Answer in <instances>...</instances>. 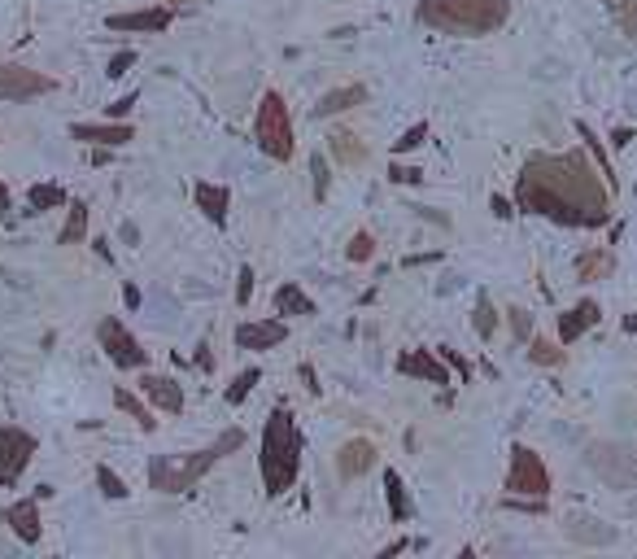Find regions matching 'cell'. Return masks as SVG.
Masks as SVG:
<instances>
[{
	"mask_svg": "<svg viewBox=\"0 0 637 559\" xmlns=\"http://www.w3.org/2000/svg\"><path fill=\"white\" fill-rule=\"evenodd\" d=\"M424 140H428V123H415L402 132V140H393V153H415Z\"/></svg>",
	"mask_w": 637,
	"mask_h": 559,
	"instance_id": "obj_37",
	"label": "cell"
},
{
	"mask_svg": "<svg viewBox=\"0 0 637 559\" xmlns=\"http://www.w3.org/2000/svg\"><path fill=\"white\" fill-rule=\"evenodd\" d=\"M585 468H590L607 490H637V455L624 442L585 446Z\"/></svg>",
	"mask_w": 637,
	"mask_h": 559,
	"instance_id": "obj_6",
	"label": "cell"
},
{
	"mask_svg": "<svg viewBox=\"0 0 637 559\" xmlns=\"http://www.w3.org/2000/svg\"><path fill=\"white\" fill-rule=\"evenodd\" d=\"M489 210H494V219H502V223H507V219H515V197H489Z\"/></svg>",
	"mask_w": 637,
	"mask_h": 559,
	"instance_id": "obj_44",
	"label": "cell"
},
{
	"mask_svg": "<svg viewBox=\"0 0 637 559\" xmlns=\"http://www.w3.org/2000/svg\"><path fill=\"white\" fill-rule=\"evenodd\" d=\"M258 380H262V367H245V372H240L232 385H227V407H240V402H245V398L258 389Z\"/></svg>",
	"mask_w": 637,
	"mask_h": 559,
	"instance_id": "obj_33",
	"label": "cell"
},
{
	"mask_svg": "<svg viewBox=\"0 0 637 559\" xmlns=\"http://www.w3.org/2000/svg\"><path fill=\"white\" fill-rule=\"evenodd\" d=\"M310 175H315V201H328V188H332V166L323 153L310 158Z\"/></svg>",
	"mask_w": 637,
	"mask_h": 559,
	"instance_id": "obj_36",
	"label": "cell"
},
{
	"mask_svg": "<svg viewBox=\"0 0 637 559\" xmlns=\"http://www.w3.org/2000/svg\"><path fill=\"white\" fill-rule=\"evenodd\" d=\"M389 184H424V166H389Z\"/></svg>",
	"mask_w": 637,
	"mask_h": 559,
	"instance_id": "obj_40",
	"label": "cell"
},
{
	"mask_svg": "<svg viewBox=\"0 0 637 559\" xmlns=\"http://www.w3.org/2000/svg\"><path fill=\"white\" fill-rule=\"evenodd\" d=\"M371 463H376V446L367 442V437H350L341 450H336V477L341 481H358L371 472Z\"/></svg>",
	"mask_w": 637,
	"mask_h": 559,
	"instance_id": "obj_15",
	"label": "cell"
},
{
	"mask_svg": "<svg viewBox=\"0 0 637 559\" xmlns=\"http://www.w3.org/2000/svg\"><path fill=\"white\" fill-rule=\"evenodd\" d=\"M192 201H197V210L206 214L214 228H223V223H227V210H232V188H227V184H214V180H201V184H192Z\"/></svg>",
	"mask_w": 637,
	"mask_h": 559,
	"instance_id": "obj_18",
	"label": "cell"
},
{
	"mask_svg": "<svg viewBox=\"0 0 637 559\" xmlns=\"http://www.w3.org/2000/svg\"><path fill=\"white\" fill-rule=\"evenodd\" d=\"M140 302H144V297H140L136 284H123V306H127V311H140Z\"/></svg>",
	"mask_w": 637,
	"mask_h": 559,
	"instance_id": "obj_48",
	"label": "cell"
},
{
	"mask_svg": "<svg viewBox=\"0 0 637 559\" xmlns=\"http://www.w3.org/2000/svg\"><path fill=\"white\" fill-rule=\"evenodd\" d=\"M131 66H136V53H131V49H123V53H114V57H110V66H105V75H110V79H123Z\"/></svg>",
	"mask_w": 637,
	"mask_h": 559,
	"instance_id": "obj_42",
	"label": "cell"
},
{
	"mask_svg": "<svg viewBox=\"0 0 637 559\" xmlns=\"http://www.w3.org/2000/svg\"><path fill=\"white\" fill-rule=\"evenodd\" d=\"M136 101H140L136 92H127V97H118L114 105H105V118H127L131 110H136Z\"/></svg>",
	"mask_w": 637,
	"mask_h": 559,
	"instance_id": "obj_43",
	"label": "cell"
},
{
	"mask_svg": "<svg viewBox=\"0 0 637 559\" xmlns=\"http://www.w3.org/2000/svg\"><path fill=\"white\" fill-rule=\"evenodd\" d=\"M254 140H258V149L267 153V158H275V162H288V158H293V149H297L293 114H288V101H284L275 88L262 92V101H258Z\"/></svg>",
	"mask_w": 637,
	"mask_h": 559,
	"instance_id": "obj_5",
	"label": "cell"
},
{
	"mask_svg": "<svg viewBox=\"0 0 637 559\" xmlns=\"http://www.w3.org/2000/svg\"><path fill=\"white\" fill-rule=\"evenodd\" d=\"M175 22V5H153V9H136V14H114L105 18V27L110 31H149L158 35Z\"/></svg>",
	"mask_w": 637,
	"mask_h": 559,
	"instance_id": "obj_13",
	"label": "cell"
},
{
	"mask_svg": "<svg viewBox=\"0 0 637 559\" xmlns=\"http://www.w3.org/2000/svg\"><path fill=\"white\" fill-rule=\"evenodd\" d=\"M140 394L153 402V407H162L166 415H179L184 411V385L171 376H158V372H149L144 367V376H140Z\"/></svg>",
	"mask_w": 637,
	"mask_h": 559,
	"instance_id": "obj_14",
	"label": "cell"
},
{
	"mask_svg": "<svg viewBox=\"0 0 637 559\" xmlns=\"http://www.w3.org/2000/svg\"><path fill=\"white\" fill-rule=\"evenodd\" d=\"M114 407L123 411V415H131V420H136V424L144 428V433H153V428H158V420H153V411L144 407V402H140L136 394H131V389H114Z\"/></svg>",
	"mask_w": 637,
	"mask_h": 559,
	"instance_id": "obj_26",
	"label": "cell"
},
{
	"mask_svg": "<svg viewBox=\"0 0 637 559\" xmlns=\"http://www.w3.org/2000/svg\"><path fill=\"white\" fill-rule=\"evenodd\" d=\"M611 271H616V254H611V249H603V245L581 249V254H576V280H581V284L607 280Z\"/></svg>",
	"mask_w": 637,
	"mask_h": 559,
	"instance_id": "obj_22",
	"label": "cell"
},
{
	"mask_svg": "<svg viewBox=\"0 0 637 559\" xmlns=\"http://www.w3.org/2000/svg\"><path fill=\"white\" fill-rule=\"evenodd\" d=\"M70 140H83V145H101V149H123L136 140V127L123 123V118H105V123H70Z\"/></svg>",
	"mask_w": 637,
	"mask_h": 559,
	"instance_id": "obj_11",
	"label": "cell"
},
{
	"mask_svg": "<svg viewBox=\"0 0 637 559\" xmlns=\"http://www.w3.org/2000/svg\"><path fill=\"white\" fill-rule=\"evenodd\" d=\"M5 525L14 529L18 542L35 546V542H40V533H44V525H40V498H22V503H9V507H5Z\"/></svg>",
	"mask_w": 637,
	"mask_h": 559,
	"instance_id": "obj_17",
	"label": "cell"
},
{
	"mask_svg": "<svg viewBox=\"0 0 637 559\" xmlns=\"http://www.w3.org/2000/svg\"><path fill=\"white\" fill-rule=\"evenodd\" d=\"M563 533H568L572 542H581V546H611V542H616V529H611L607 520H598V516H568V520H563Z\"/></svg>",
	"mask_w": 637,
	"mask_h": 559,
	"instance_id": "obj_20",
	"label": "cell"
},
{
	"mask_svg": "<svg viewBox=\"0 0 637 559\" xmlns=\"http://www.w3.org/2000/svg\"><path fill=\"white\" fill-rule=\"evenodd\" d=\"M502 490L511 498H550V468L546 459L537 455L533 446L515 442L511 446V468H507V481H502Z\"/></svg>",
	"mask_w": 637,
	"mask_h": 559,
	"instance_id": "obj_7",
	"label": "cell"
},
{
	"mask_svg": "<svg viewBox=\"0 0 637 559\" xmlns=\"http://www.w3.org/2000/svg\"><path fill=\"white\" fill-rule=\"evenodd\" d=\"M35 459V437L18 424L0 428V490H14Z\"/></svg>",
	"mask_w": 637,
	"mask_h": 559,
	"instance_id": "obj_9",
	"label": "cell"
},
{
	"mask_svg": "<svg viewBox=\"0 0 637 559\" xmlns=\"http://www.w3.org/2000/svg\"><path fill=\"white\" fill-rule=\"evenodd\" d=\"M633 140H637L633 127H616V132H611V149H629Z\"/></svg>",
	"mask_w": 637,
	"mask_h": 559,
	"instance_id": "obj_46",
	"label": "cell"
},
{
	"mask_svg": "<svg viewBox=\"0 0 637 559\" xmlns=\"http://www.w3.org/2000/svg\"><path fill=\"white\" fill-rule=\"evenodd\" d=\"M14 210V197H9V188H5V180H0V214H9Z\"/></svg>",
	"mask_w": 637,
	"mask_h": 559,
	"instance_id": "obj_50",
	"label": "cell"
},
{
	"mask_svg": "<svg viewBox=\"0 0 637 559\" xmlns=\"http://www.w3.org/2000/svg\"><path fill=\"white\" fill-rule=\"evenodd\" d=\"M563 359H568V350H563V341L528 337V363H537V367H559Z\"/></svg>",
	"mask_w": 637,
	"mask_h": 559,
	"instance_id": "obj_27",
	"label": "cell"
},
{
	"mask_svg": "<svg viewBox=\"0 0 637 559\" xmlns=\"http://www.w3.org/2000/svg\"><path fill=\"white\" fill-rule=\"evenodd\" d=\"M398 372L411 376V380H428V385H450V367L437 350H402Z\"/></svg>",
	"mask_w": 637,
	"mask_h": 559,
	"instance_id": "obj_12",
	"label": "cell"
},
{
	"mask_svg": "<svg viewBox=\"0 0 637 559\" xmlns=\"http://www.w3.org/2000/svg\"><path fill=\"white\" fill-rule=\"evenodd\" d=\"M472 328H476V337L480 341H494V332H498V311H494V302H489L485 293L476 297V311H472Z\"/></svg>",
	"mask_w": 637,
	"mask_h": 559,
	"instance_id": "obj_30",
	"label": "cell"
},
{
	"mask_svg": "<svg viewBox=\"0 0 637 559\" xmlns=\"http://www.w3.org/2000/svg\"><path fill=\"white\" fill-rule=\"evenodd\" d=\"M611 188L590 153H533L515 175V210L542 214L563 228H607L611 223Z\"/></svg>",
	"mask_w": 637,
	"mask_h": 559,
	"instance_id": "obj_1",
	"label": "cell"
},
{
	"mask_svg": "<svg viewBox=\"0 0 637 559\" xmlns=\"http://www.w3.org/2000/svg\"><path fill=\"white\" fill-rule=\"evenodd\" d=\"M258 468H262V490H267L271 498L288 494L297 485V477H302V428H297L288 407H275L267 415Z\"/></svg>",
	"mask_w": 637,
	"mask_h": 559,
	"instance_id": "obj_3",
	"label": "cell"
},
{
	"mask_svg": "<svg viewBox=\"0 0 637 559\" xmlns=\"http://www.w3.org/2000/svg\"><path fill=\"white\" fill-rule=\"evenodd\" d=\"M166 5H184V0H166Z\"/></svg>",
	"mask_w": 637,
	"mask_h": 559,
	"instance_id": "obj_53",
	"label": "cell"
},
{
	"mask_svg": "<svg viewBox=\"0 0 637 559\" xmlns=\"http://www.w3.org/2000/svg\"><path fill=\"white\" fill-rule=\"evenodd\" d=\"M249 297H254V267H240L236 271V306H249Z\"/></svg>",
	"mask_w": 637,
	"mask_h": 559,
	"instance_id": "obj_39",
	"label": "cell"
},
{
	"mask_svg": "<svg viewBox=\"0 0 637 559\" xmlns=\"http://www.w3.org/2000/svg\"><path fill=\"white\" fill-rule=\"evenodd\" d=\"M275 311L288 319H310L315 315V302H310V293L297 280H284L280 289H275Z\"/></svg>",
	"mask_w": 637,
	"mask_h": 559,
	"instance_id": "obj_23",
	"label": "cell"
},
{
	"mask_svg": "<svg viewBox=\"0 0 637 559\" xmlns=\"http://www.w3.org/2000/svg\"><path fill=\"white\" fill-rule=\"evenodd\" d=\"M437 354H441V359H446V367H450V372H459V380H463V385H472V363H467L459 350H454V346H437Z\"/></svg>",
	"mask_w": 637,
	"mask_h": 559,
	"instance_id": "obj_38",
	"label": "cell"
},
{
	"mask_svg": "<svg viewBox=\"0 0 637 559\" xmlns=\"http://www.w3.org/2000/svg\"><path fill=\"white\" fill-rule=\"evenodd\" d=\"M57 92V79L44 70L18 66V62H0V101H35Z\"/></svg>",
	"mask_w": 637,
	"mask_h": 559,
	"instance_id": "obj_10",
	"label": "cell"
},
{
	"mask_svg": "<svg viewBox=\"0 0 637 559\" xmlns=\"http://www.w3.org/2000/svg\"><path fill=\"white\" fill-rule=\"evenodd\" d=\"M598 319H603V306L594 302V297H585V302H576L572 311H563L559 315V341L563 346H572V341H581L585 332H590Z\"/></svg>",
	"mask_w": 637,
	"mask_h": 559,
	"instance_id": "obj_19",
	"label": "cell"
},
{
	"mask_svg": "<svg viewBox=\"0 0 637 559\" xmlns=\"http://www.w3.org/2000/svg\"><path fill=\"white\" fill-rule=\"evenodd\" d=\"M297 376H302V385H306V394H319V376H315V367H310V363H302V367H297Z\"/></svg>",
	"mask_w": 637,
	"mask_h": 559,
	"instance_id": "obj_45",
	"label": "cell"
},
{
	"mask_svg": "<svg viewBox=\"0 0 637 559\" xmlns=\"http://www.w3.org/2000/svg\"><path fill=\"white\" fill-rule=\"evenodd\" d=\"M96 341H101V350L110 354L114 367H123V372H144L149 367V350L136 341V332H131L123 319L105 315L101 324H96Z\"/></svg>",
	"mask_w": 637,
	"mask_h": 559,
	"instance_id": "obj_8",
	"label": "cell"
},
{
	"mask_svg": "<svg viewBox=\"0 0 637 559\" xmlns=\"http://www.w3.org/2000/svg\"><path fill=\"white\" fill-rule=\"evenodd\" d=\"M83 236H88V206H83V201H75V206H70V214H66V228L57 232V245H79Z\"/></svg>",
	"mask_w": 637,
	"mask_h": 559,
	"instance_id": "obj_29",
	"label": "cell"
},
{
	"mask_svg": "<svg viewBox=\"0 0 637 559\" xmlns=\"http://www.w3.org/2000/svg\"><path fill=\"white\" fill-rule=\"evenodd\" d=\"M240 446H245V433H240V428H223L210 446L192 450V455H179V459L153 455L149 459V490H158V494H188V490H197L214 463H223Z\"/></svg>",
	"mask_w": 637,
	"mask_h": 559,
	"instance_id": "obj_4",
	"label": "cell"
},
{
	"mask_svg": "<svg viewBox=\"0 0 637 559\" xmlns=\"http://www.w3.org/2000/svg\"><path fill=\"white\" fill-rule=\"evenodd\" d=\"M27 201H31V210H57V206H66V188L62 184H31V193H27Z\"/></svg>",
	"mask_w": 637,
	"mask_h": 559,
	"instance_id": "obj_32",
	"label": "cell"
},
{
	"mask_svg": "<svg viewBox=\"0 0 637 559\" xmlns=\"http://www.w3.org/2000/svg\"><path fill=\"white\" fill-rule=\"evenodd\" d=\"M507 315H511V332H515V341L524 346V341L533 337V315L520 311V306H515V311H507Z\"/></svg>",
	"mask_w": 637,
	"mask_h": 559,
	"instance_id": "obj_41",
	"label": "cell"
},
{
	"mask_svg": "<svg viewBox=\"0 0 637 559\" xmlns=\"http://www.w3.org/2000/svg\"><path fill=\"white\" fill-rule=\"evenodd\" d=\"M92 245H96V254H101V258H114L110 254V236H101V241H92Z\"/></svg>",
	"mask_w": 637,
	"mask_h": 559,
	"instance_id": "obj_51",
	"label": "cell"
},
{
	"mask_svg": "<svg viewBox=\"0 0 637 559\" xmlns=\"http://www.w3.org/2000/svg\"><path fill=\"white\" fill-rule=\"evenodd\" d=\"M511 0H419L415 22L437 35H463V40H480L507 27Z\"/></svg>",
	"mask_w": 637,
	"mask_h": 559,
	"instance_id": "obj_2",
	"label": "cell"
},
{
	"mask_svg": "<svg viewBox=\"0 0 637 559\" xmlns=\"http://www.w3.org/2000/svg\"><path fill=\"white\" fill-rule=\"evenodd\" d=\"M332 158L341 166H363L367 162V145L354 132H336L332 136Z\"/></svg>",
	"mask_w": 637,
	"mask_h": 559,
	"instance_id": "obj_25",
	"label": "cell"
},
{
	"mask_svg": "<svg viewBox=\"0 0 637 559\" xmlns=\"http://www.w3.org/2000/svg\"><path fill=\"white\" fill-rule=\"evenodd\" d=\"M620 328H624V332H629V337H633V332H637V315H624V319H620Z\"/></svg>",
	"mask_w": 637,
	"mask_h": 559,
	"instance_id": "obj_52",
	"label": "cell"
},
{
	"mask_svg": "<svg viewBox=\"0 0 637 559\" xmlns=\"http://www.w3.org/2000/svg\"><path fill=\"white\" fill-rule=\"evenodd\" d=\"M576 132H581V140H585V149H590V153H594V158H598V171H603V180H607L611 188H616V166H611V158H607V149H603V145H598V132H594V127H590V123H576Z\"/></svg>",
	"mask_w": 637,
	"mask_h": 559,
	"instance_id": "obj_31",
	"label": "cell"
},
{
	"mask_svg": "<svg viewBox=\"0 0 637 559\" xmlns=\"http://www.w3.org/2000/svg\"><path fill=\"white\" fill-rule=\"evenodd\" d=\"M402 551H411V542H393V546H384L380 559H393V555H402Z\"/></svg>",
	"mask_w": 637,
	"mask_h": 559,
	"instance_id": "obj_49",
	"label": "cell"
},
{
	"mask_svg": "<svg viewBox=\"0 0 637 559\" xmlns=\"http://www.w3.org/2000/svg\"><path fill=\"white\" fill-rule=\"evenodd\" d=\"M384 498H389V516L398 520V525H406V520L415 516V503H411V494H406V481H402V472H384Z\"/></svg>",
	"mask_w": 637,
	"mask_h": 559,
	"instance_id": "obj_24",
	"label": "cell"
},
{
	"mask_svg": "<svg viewBox=\"0 0 637 559\" xmlns=\"http://www.w3.org/2000/svg\"><path fill=\"white\" fill-rule=\"evenodd\" d=\"M96 490H101L105 498H114V503H123V498L131 494V490H127V481L118 477L110 463H101V468H96Z\"/></svg>",
	"mask_w": 637,
	"mask_h": 559,
	"instance_id": "obj_34",
	"label": "cell"
},
{
	"mask_svg": "<svg viewBox=\"0 0 637 559\" xmlns=\"http://www.w3.org/2000/svg\"><path fill=\"white\" fill-rule=\"evenodd\" d=\"M363 101H367L363 83H341V88H332V92H323V97H319L315 118H336V114L354 110V105H363Z\"/></svg>",
	"mask_w": 637,
	"mask_h": 559,
	"instance_id": "obj_21",
	"label": "cell"
},
{
	"mask_svg": "<svg viewBox=\"0 0 637 559\" xmlns=\"http://www.w3.org/2000/svg\"><path fill=\"white\" fill-rule=\"evenodd\" d=\"M192 363H197V372H214V354H210V341H201V346H197V359H192Z\"/></svg>",
	"mask_w": 637,
	"mask_h": 559,
	"instance_id": "obj_47",
	"label": "cell"
},
{
	"mask_svg": "<svg viewBox=\"0 0 637 559\" xmlns=\"http://www.w3.org/2000/svg\"><path fill=\"white\" fill-rule=\"evenodd\" d=\"M603 9L611 14V22L620 27V35L637 40V0H603Z\"/></svg>",
	"mask_w": 637,
	"mask_h": 559,
	"instance_id": "obj_28",
	"label": "cell"
},
{
	"mask_svg": "<svg viewBox=\"0 0 637 559\" xmlns=\"http://www.w3.org/2000/svg\"><path fill=\"white\" fill-rule=\"evenodd\" d=\"M345 258H350V263H371V258H376V236H371L367 228L354 232L350 245H345Z\"/></svg>",
	"mask_w": 637,
	"mask_h": 559,
	"instance_id": "obj_35",
	"label": "cell"
},
{
	"mask_svg": "<svg viewBox=\"0 0 637 559\" xmlns=\"http://www.w3.org/2000/svg\"><path fill=\"white\" fill-rule=\"evenodd\" d=\"M288 337L284 319H254V324H240L236 328V346L240 350H275Z\"/></svg>",
	"mask_w": 637,
	"mask_h": 559,
	"instance_id": "obj_16",
	"label": "cell"
}]
</instances>
